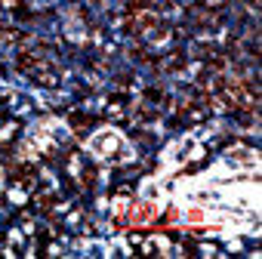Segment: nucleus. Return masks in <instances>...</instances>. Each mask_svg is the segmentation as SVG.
<instances>
[{
  "label": "nucleus",
  "instance_id": "obj_1",
  "mask_svg": "<svg viewBox=\"0 0 262 259\" xmlns=\"http://www.w3.org/2000/svg\"><path fill=\"white\" fill-rule=\"evenodd\" d=\"M114 145H120V136L114 133V130H102V133H96V136L90 139V152H93L96 158H108V155L114 152Z\"/></svg>",
  "mask_w": 262,
  "mask_h": 259
}]
</instances>
